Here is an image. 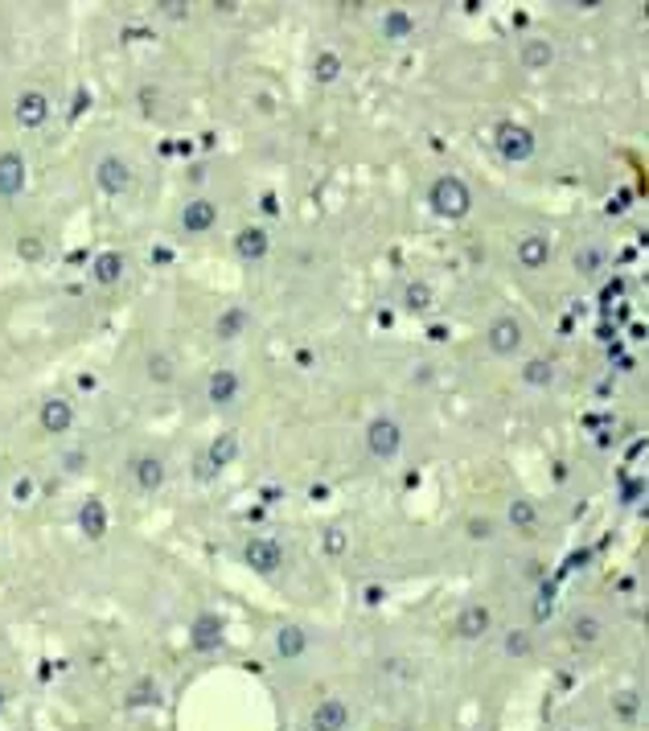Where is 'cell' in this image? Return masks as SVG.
<instances>
[{
	"label": "cell",
	"mask_w": 649,
	"mask_h": 731,
	"mask_svg": "<svg viewBox=\"0 0 649 731\" xmlns=\"http://www.w3.org/2000/svg\"><path fill=\"white\" fill-rule=\"evenodd\" d=\"M428 206L436 218L444 222H461L473 214V189L456 177V173H440L432 185H428Z\"/></svg>",
	"instance_id": "6da1fadb"
},
{
	"label": "cell",
	"mask_w": 649,
	"mask_h": 731,
	"mask_svg": "<svg viewBox=\"0 0 649 731\" xmlns=\"http://www.w3.org/2000/svg\"><path fill=\"white\" fill-rule=\"evenodd\" d=\"M91 181L103 198H128L132 185H136V169L128 157H120V152H103V157H95V165H91Z\"/></svg>",
	"instance_id": "7a4b0ae2"
},
{
	"label": "cell",
	"mask_w": 649,
	"mask_h": 731,
	"mask_svg": "<svg viewBox=\"0 0 649 731\" xmlns=\"http://www.w3.org/2000/svg\"><path fill=\"white\" fill-rule=\"evenodd\" d=\"M362 444H366V456H370V460L387 465V460H395V456L403 452L407 432H403L399 419H391V415H374V419L366 423V432H362Z\"/></svg>",
	"instance_id": "3957f363"
},
{
	"label": "cell",
	"mask_w": 649,
	"mask_h": 731,
	"mask_svg": "<svg viewBox=\"0 0 649 731\" xmlns=\"http://www.w3.org/2000/svg\"><path fill=\"white\" fill-rule=\"evenodd\" d=\"M493 148H498V157L510 161V165H526L534 152H539V140H534L530 128L514 124V120H502L498 128H493Z\"/></svg>",
	"instance_id": "277c9868"
},
{
	"label": "cell",
	"mask_w": 649,
	"mask_h": 731,
	"mask_svg": "<svg viewBox=\"0 0 649 731\" xmlns=\"http://www.w3.org/2000/svg\"><path fill=\"white\" fill-rule=\"evenodd\" d=\"M243 567H251L255 575H280L284 567V547L272 534H251L243 543Z\"/></svg>",
	"instance_id": "5b68a950"
},
{
	"label": "cell",
	"mask_w": 649,
	"mask_h": 731,
	"mask_svg": "<svg viewBox=\"0 0 649 731\" xmlns=\"http://www.w3.org/2000/svg\"><path fill=\"white\" fill-rule=\"evenodd\" d=\"M128 481L136 485V493H161L165 481H169L165 456H157V452H136L128 460Z\"/></svg>",
	"instance_id": "8992f818"
},
{
	"label": "cell",
	"mask_w": 649,
	"mask_h": 731,
	"mask_svg": "<svg viewBox=\"0 0 649 731\" xmlns=\"http://www.w3.org/2000/svg\"><path fill=\"white\" fill-rule=\"evenodd\" d=\"M522 341H526V329H522V321L510 317V313L493 317L489 329H485V345H489L493 358H514V354L522 350Z\"/></svg>",
	"instance_id": "52a82bcc"
},
{
	"label": "cell",
	"mask_w": 649,
	"mask_h": 731,
	"mask_svg": "<svg viewBox=\"0 0 649 731\" xmlns=\"http://www.w3.org/2000/svg\"><path fill=\"white\" fill-rule=\"evenodd\" d=\"M13 115H17V124H21L25 132H42V128L50 124V115H54V103H50L46 91L29 87V91H21V95L13 99Z\"/></svg>",
	"instance_id": "ba28073f"
},
{
	"label": "cell",
	"mask_w": 649,
	"mask_h": 731,
	"mask_svg": "<svg viewBox=\"0 0 649 731\" xmlns=\"http://www.w3.org/2000/svg\"><path fill=\"white\" fill-rule=\"evenodd\" d=\"M29 185V165L17 148H5L0 152V202H17Z\"/></svg>",
	"instance_id": "9c48e42d"
},
{
	"label": "cell",
	"mask_w": 649,
	"mask_h": 731,
	"mask_svg": "<svg viewBox=\"0 0 649 731\" xmlns=\"http://www.w3.org/2000/svg\"><path fill=\"white\" fill-rule=\"evenodd\" d=\"M309 731H350V703L341 695H325L309 711Z\"/></svg>",
	"instance_id": "30bf717a"
},
{
	"label": "cell",
	"mask_w": 649,
	"mask_h": 731,
	"mask_svg": "<svg viewBox=\"0 0 649 731\" xmlns=\"http://www.w3.org/2000/svg\"><path fill=\"white\" fill-rule=\"evenodd\" d=\"M239 395H243V374L239 370H231V366L210 370V378H206V403L210 407H231V403H239Z\"/></svg>",
	"instance_id": "8fae6325"
},
{
	"label": "cell",
	"mask_w": 649,
	"mask_h": 731,
	"mask_svg": "<svg viewBox=\"0 0 649 731\" xmlns=\"http://www.w3.org/2000/svg\"><path fill=\"white\" fill-rule=\"evenodd\" d=\"M74 419H79L74 403L70 399H58V395H50L42 407H37V428H42L46 436H66L74 428Z\"/></svg>",
	"instance_id": "7c38bea8"
},
{
	"label": "cell",
	"mask_w": 649,
	"mask_h": 731,
	"mask_svg": "<svg viewBox=\"0 0 649 731\" xmlns=\"http://www.w3.org/2000/svg\"><path fill=\"white\" fill-rule=\"evenodd\" d=\"M214 226H218V206H214L210 198H189V202L181 206V230H185L189 239L210 235Z\"/></svg>",
	"instance_id": "4fadbf2b"
},
{
	"label": "cell",
	"mask_w": 649,
	"mask_h": 731,
	"mask_svg": "<svg viewBox=\"0 0 649 731\" xmlns=\"http://www.w3.org/2000/svg\"><path fill=\"white\" fill-rule=\"evenodd\" d=\"M309 645H313V637H309V629H300V625H280L272 633V649H276L280 662H300L304 653H309Z\"/></svg>",
	"instance_id": "5bb4252c"
},
{
	"label": "cell",
	"mask_w": 649,
	"mask_h": 731,
	"mask_svg": "<svg viewBox=\"0 0 649 731\" xmlns=\"http://www.w3.org/2000/svg\"><path fill=\"white\" fill-rule=\"evenodd\" d=\"M514 259H518V267L522 272H543V267L551 263V239L547 235H522L518 239V247H514Z\"/></svg>",
	"instance_id": "9a60e30c"
},
{
	"label": "cell",
	"mask_w": 649,
	"mask_h": 731,
	"mask_svg": "<svg viewBox=\"0 0 649 731\" xmlns=\"http://www.w3.org/2000/svg\"><path fill=\"white\" fill-rule=\"evenodd\" d=\"M485 633H493V612L485 604H465L456 612V637L461 641H481Z\"/></svg>",
	"instance_id": "2e32d148"
},
{
	"label": "cell",
	"mask_w": 649,
	"mask_h": 731,
	"mask_svg": "<svg viewBox=\"0 0 649 731\" xmlns=\"http://www.w3.org/2000/svg\"><path fill=\"white\" fill-rule=\"evenodd\" d=\"M235 255H239L243 263L267 259V255H272V235H267L263 226H243L239 235H235Z\"/></svg>",
	"instance_id": "e0dca14e"
},
{
	"label": "cell",
	"mask_w": 649,
	"mask_h": 731,
	"mask_svg": "<svg viewBox=\"0 0 649 731\" xmlns=\"http://www.w3.org/2000/svg\"><path fill=\"white\" fill-rule=\"evenodd\" d=\"M243 452V440H239V432H218L214 440H210V448H206V473L214 477V473H222L231 460Z\"/></svg>",
	"instance_id": "ac0fdd59"
},
{
	"label": "cell",
	"mask_w": 649,
	"mask_h": 731,
	"mask_svg": "<svg viewBox=\"0 0 649 731\" xmlns=\"http://www.w3.org/2000/svg\"><path fill=\"white\" fill-rule=\"evenodd\" d=\"M518 62L530 70V74H543L555 66V42H547V37H526V42L518 46Z\"/></svg>",
	"instance_id": "d6986e66"
},
{
	"label": "cell",
	"mask_w": 649,
	"mask_h": 731,
	"mask_svg": "<svg viewBox=\"0 0 649 731\" xmlns=\"http://www.w3.org/2000/svg\"><path fill=\"white\" fill-rule=\"evenodd\" d=\"M506 522H510V530H518V534H534V530H539V506H534L530 497H510Z\"/></svg>",
	"instance_id": "ffe728a7"
},
{
	"label": "cell",
	"mask_w": 649,
	"mask_h": 731,
	"mask_svg": "<svg viewBox=\"0 0 649 731\" xmlns=\"http://www.w3.org/2000/svg\"><path fill=\"white\" fill-rule=\"evenodd\" d=\"M243 329H247V309L243 304H226V309L218 313V321H214V337L235 341V337H243Z\"/></svg>",
	"instance_id": "44dd1931"
},
{
	"label": "cell",
	"mask_w": 649,
	"mask_h": 731,
	"mask_svg": "<svg viewBox=\"0 0 649 731\" xmlns=\"http://www.w3.org/2000/svg\"><path fill=\"white\" fill-rule=\"evenodd\" d=\"M120 276H124V255H116V251L95 255V263H91V280L95 284L111 288V284H120Z\"/></svg>",
	"instance_id": "7402d4cb"
},
{
	"label": "cell",
	"mask_w": 649,
	"mask_h": 731,
	"mask_svg": "<svg viewBox=\"0 0 649 731\" xmlns=\"http://www.w3.org/2000/svg\"><path fill=\"white\" fill-rule=\"evenodd\" d=\"M567 633L576 637L580 645H596L604 637V621L596 617V612H576V617H571V625H567Z\"/></svg>",
	"instance_id": "603a6c76"
},
{
	"label": "cell",
	"mask_w": 649,
	"mask_h": 731,
	"mask_svg": "<svg viewBox=\"0 0 649 731\" xmlns=\"http://www.w3.org/2000/svg\"><path fill=\"white\" fill-rule=\"evenodd\" d=\"M534 649H539V641H534L530 629H506V633H502V653H506V658L522 662V658H530Z\"/></svg>",
	"instance_id": "cb8c5ba5"
},
{
	"label": "cell",
	"mask_w": 649,
	"mask_h": 731,
	"mask_svg": "<svg viewBox=\"0 0 649 731\" xmlns=\"http://www.w3.org/2000/svg\"><path fill=\"white\" fill-rule=\"evenodd\" d=\"M432 300H436V292H432L428 280H407V288H403V309L407 313H428Z\"/></svg>",
	"instance_id": "d4e9b609"
},
{
	"label": "cell",
	"mask_w": 649,
	"mask_h": 731,
	"mask_svg": "<svg viewBox=\"0 0 649 731\" xmlns=\"http://www.w3.org/2000/svg\"><path fill=\"white\" fill-rule=\"evenodd\" d=\"M608 267V251L604 247H596V243H588V247H580L576 251V272L584 276V280H596L600 272Z\"/></svg>",
	"instance_id": "484cf974"
},
{
	"label": "cell",
	"mask_w": 649,
	"mask_h": 731,
	"mask_svg": "<svg viewBox=\"0 0 649 731\" xmlns=\"http://www.w3.org/2000/svg\"><path fill=\"white\" fill-rule=\"evenodd\" d=\"M341 70H346V62H341V54H333V50H321V54L313 58V79H317L321 87H333V83L341 79Z\"/></svg>",
	"instance_id": "4316f807"
},
{
	"label": "cell",
	"mask_w": 649,
	"mask_h": 731,
	"mask_svg": "<svg viewBox=\"0 0 649 731\" xmlns=\"http://www.w3.org/2000/svg\"><path fill=\"white\" fill-rule=\"evenodd\" d=\"M144 374H148V382H157V387H169V382L177 378V366H173V358H169V354L152 350V354L144 358Z\"/></svg>",
	"instance_id": "83f0119b"
},
{
	"label": "cell",
	"mask_w": 649,
	"mask_h": 731,
	"mask_svg": "<svg viewBox=\"0 0 649 731\" xmlns=\"http://www.w3.org/2000/svg\"><path fill=\"white\" fill-rule=\"evenodd\" d=\"M79 526H83L87 538H103V534H107V510H103L99 497H87V506H83V514H79Z\"/></svg>",
	"instance_id": "f1b7e54d"
},
{
	"label": "cell",
	"mask_w": 649,
	"mask_h": 731,
	"mask_svg": "<svg viewBox=\"0 0 649 731\" xmlns=\"http://www.w3.org/2000/svg\"><path fill=\"white\" fill-rule=\"evenodd\" d=\"M522 382H526V387H534V391L551 387V382H555V362L551 358H530L522 366Z\"/></svg>",
	"instance_id": "f546056e"
},
{
	"label": "cell",
	"mask_w": 649,
	"mask_h": 731,
	"mask_svg": "<svg viewBox=\"0 0 649 731\" xmlns=\"http://www.w3.org/2000/svg\"><path fill=\"white\" fill-rule=\"evenodd\" d=\"M411 29H415V21H411L407 9H387L383 13V37H387V42H407Z\"/></svg>",
	"instance_id": "4dcf8cb0"
},
{
	"label": "cell",
	"mask_w": 649,
	"mask_h": 731,
	"mask_svg": "<svg viewBox=\"0 0 649 731\" xmlns=\"http://www.w3.org/2000/svg\"><path fill=\"white\" fill-rule=\"evenodd\" d=\"M613 711L621 719H637L641 715V695H637V690H617V695H613Z\"/></svg>",
	"instance_id": "1f68e13d"
},
{
	"label": "cell",
	"mask_w": 649,
	"mask_h": 731,
	"mask_svg": "<svg viewBox=\"0 0 649 731\" xmlns=\"http://www.w3.org/2000/svg\"><path fill=\"white\" fill-rule=\"evenodd\" d=\"M194 641H198V645H206V649H210V645H218V641H222L218 621H210V617H206V621H198V637H194Z\"/></svg>",
	"instance_id": "d6a6232c"
},
{
	"label": "cell",
	"mask_w": 649,
	"mask_h": 731,
	"mask_svg": "<svg viewBox=\"0 0 649 731\" xmlns=\"http://www.w3.org/2000/svg\"><path fill=\"white\" fill-rule=\"evenodd\" d=\"M42 255H46V243L42 239H37V235H21V259L33 263V259H42Z\"/></svg>",
	"instance_id": "836d02e7"
},
{
	"label": "cell",
	"mask_w": 649,
	"mask_h": 731,
	"mask_svg": "<svg viewBox=\"0 0 649 731\" xmlns=\"http://www.w3.org/2000/svg\"><path fill=\"white\" fill-rule=\"evenodd\" d=\"M325 551H329V555H341V551H346V530H325Z\"/></svg>",
	"instance_id": "e575fe53"
},
{
	"label": "cell",
	"mask_w": 649,
	"mask_h": 731,
	"mask_svg": "<svg viewBox=\"0 0 649 731\" xmlns=\"http://www.w3.org/2000/svg\"><path fill=\"white\" fill-rule=\"evenodd\" d=\"M161 13H165V17H173V21H181V17L189 13V5H185V0H165Z\"/></svg>",
	"instance_id": "d590c367"
},
{
	"label": "cell",
	"mask_w": 649,
	"mask_h": 731,
	"mask_svg": "<svg viewBox=\"0 0 649 731\" xmlns=\"http://www.w3.org/2000/svg\"><path fill=\"white\" fill-rule=\"evenodd\" d=\"M469 530H473V538H489V522H485V518H473Z\"/></svg>",
	"instance_id": "8d00e7d4"
},
{
	"label": "cell",
	"mask_w": 649,
	"mask_h": 731,
	"mask_svg": "<svg viewBox=\"0 0 649 731\" xmlns=\"http://www.w3.org/2000/svg\"><path fill=\"white\" fill-rule=\"evenodd\" d=\"M5 707H9V690L0 686V715H5Z\"/></svg>",
	"instance_id": "74e56055"
},
{
	"label": "cell",
	"mask_w": 649,
	"mask_h": 731,
	"mask_svg": "<svg viewBox=\"0 0 649 731\" xmlns=\"http://www.w3.org/2000/svg\"><path fill=\"white\" fill-rule=\"evenodd\" d=\"M399 731H415V727H399Z\"/></svg>",
	"instance_id": "f35d334b"
}]
</instances>
